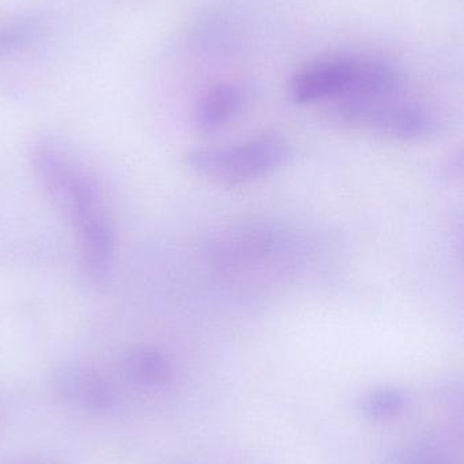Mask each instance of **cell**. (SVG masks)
<instances>
[{
	"mask_svg": "<svg viewBox=\"0 0 464 464\" xmlns=\"http://www.w3.org/2000/svg\"><path fill=\"white\" fill-rule=\"evenodd\" d=\"M335 116L343 124L398 141H424L440 132L430 109L394 97L340 101Z\"/></svg>",
	"mask_w": 464,
	"mask_h": 464,
	"instance_id": "277c9868",
	"label": "cell"
},
{
	"mask_svg": "<svg viewBox=\"0 0 464 464\" xmlns=\"http://www.w3.org/2000/svg\"><path fill=\"white\" fill-rule=\"evenodd\" d=\"M122 372L130 383L144 389H160L174 378L170 359L155 348H136L122 362Z\"/></svg>",
	"mask_w": 464,
	"mask_h": 464,
	"instance_id": "52a82bcc",
	"label": "cell"
},
{
	"mask_svg": "<svg viewBox=\"0 0 464 464\" xmlns=\"http://www.w3.org/2000/svg\"><path fill=\"white\" fill-rule=\"evenodd\" d=\"M35 174L52 200L78 234L84 267L92 280L111 273L114 234L94 179L54 141H40L33 150Z\"/></svg>",
	"mask_w": 464,
	"mask_h": 464,
	"instance_id": "6da1fadb",
	"label": "cell"
},
{
	"mask_svg": "<svg viewBox=\"0 0 464 464\" xmlns=\"http://www.w3.org/2000/svg\"><path fill=\"white\" fill-rule=\"evenodd\" d=\"M245 103L246 92L242 87L232 83L212 87L196 108V124L203 132H217L242 111Z\"/></svg>",
	"mask_w": 464,
	"mask_h": 464,
	"instance_id": "8992f818",
	"label": "cell"
},
{
	"mask_svg": "<svg viewBox=\"0 0 464 464\" xmlns=\"http://www.w3.org/2000/svg\"><path fill=\"white\" fill-rule=\"evenodd\" d=\"M409 397L397 387H379L367 392L360 402V411L365 419L375 422L392 421L406 411Z\"/></svg>",
	"mask_w": 464,
	"mask_h": 464,
	"instance_id": "ba28073f",
	"label": "cell"
},
{
	"mask_svg": "<svg viewBox=\"0 0 464 464\" xmlns=\"http://www.w3.org/2000/svg\"><path fill=\"white\" fill-rule=\"evenodd\" d=\"M34 34V24L30 21L18 19L0 24V54L13 53L24 48L29 45Z\"/></svg>",
	"mask_w": 464,
	"mask_h": 464,
	"instance_id": "9c48e42d",
	"label": "cell"
},
{
	"mask_svg": "<svg viewBox=\"0 0 464 464\" xmlns=\"http://www.w3.org/2000/svg\"><path fill=\"white\" fill-rule=\"evenodd\" d=\"M449 171L452 176L462 177V179H464V147L450 160Z\"/></svg>",
	"mask_w": 464,
	"mask_h": 464,
	"instance_id": "8fae6325",
	"label": "cell"
},
{
	"mask_svg": "<svg viewBox=\"0 0 464 464\" xmlns=\"http://www.w3.org/2000/svg\"><path fill=\"white\" fill-rule=\"evenodd\" d=\"M390 464H446L440 458L419 450H400L390 458Z\"/></svg>",
	"mask_w": 464,
	"mask_h": 464,
	"instance_id": "30bf717a",
	"label": "cell"
},
{
	"mask_svg": "<svg viewBox=\"0 0 464 464\" xmlns=\"http://www.w3.org/2000/svg\"><path fill=\"white\" fill-rule=\"evenodd\" d=\"M54 389L65 402L89 413L106 414L119 409V395L97 371L67 367L54 376Z\"/></svg>",
	"mask_w": 464,
	"mask_h": 464,
	"instance_id": "5b68a950",
	"label": "cell"
},
{
	"mask_svg": "<svg viewBox=\"0 0 464 464\" xmlns=\"http://www.w3.org/2000/svg\"><path fill=\"white\" fill-rule=\"evenodd\" d=\"M403 82L400 68L384 60L332 57L299 71L292 81L291 92L299 103L373 100L394 97Z\"/></svg>",
	"mask_w": 464,
	"mask_h": 464,
	"instance_id": "7a4b0ae2",
	"label": "cell"
},
{
	"mask_svg": "<svg viewBox=\"0 0 464 464\" xmlns=\"http://www.w3.org/2000/svg\"><path fill=\"white\" fill-rule=\"evenodd\" d=\"M289 157L291 147L285 139L267 133L230 146L193 150L187 155V165L198 176L237 185L273 173Z\"/></svg>",
	"mask_w": 464,
	"mask_h": 464,
	"instance_id": "3957f363",
	"label": "cell"
}]
</instances>
